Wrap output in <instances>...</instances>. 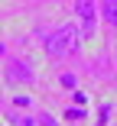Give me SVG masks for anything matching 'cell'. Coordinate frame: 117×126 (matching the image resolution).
I'll list each match as a JSON object with an SVG mask.
<instances>
[{"label":"cell","mask_w":117,"mask_h":126,"mask_svg":"<svg viewBox=\"0 0 117 126\" xmlns=\"http://www.w3.org/2000/svg\"><path fill=\"white\" fill-rule=\"evenodd\" d=\"M75 10H78V16L85 19V32L91 36V32H94V0H78Z\"/></svg>","instance_id":"cell-3"},{"label":"cell","mask_w":117,"mask_h":126,"mask_svg":"<svg viewBox=\"0 0 117 126\" xmlns=\"http://www.w3.org/2000/svg\"><path fill=\"white\" fill-rule=\"evenodd\" d=\"M7 123H10V126H36V120H26V116H16V113H7Z\"/></svg>","instance_id":"cell-5"},{"label":"cell","mask_w":117,"mask_h":126,"mask_svg":"<svg viewBox=\"0 0 117 126\" xmlns=\"http://www.w3.org/2000/svg\"><path fill=\"white\" fill-rule=\"evenodd\" d=\"M104 19L111 26H117V0H104Z\"/></svg>","instance_id":"cell-4"},{"label":"cell","mask_w":117,"mask_h":126,"mask_svg":"<svg viewBox=\"0 0 117 126\" xmlns=\"http://www.w3.org/2000/svg\"><path fill=\"white\" fill-rule=\"evenodd\" d=\"M13 104H16V107H29L33 100H29V97H13Z\"/></svg>","instance_id":"cell-7"},{"label":"cell","mask_w":117,"mask_h":126,"mask_svg":"<svg viewBox=\"0 0 117 126\" xmlns=\"http://www.w3.org/2000/svg\"><path fill=\"white\" fill-rule=\"evenodd\" d=\"M46 48H49L52 58H68L78 52V29L72 26V23H65V26H59L49 39H46Z\"/></svg>","instance_id":"cell-1"},{"label":"cell","mask_w":117,"mask_h":126,"mask_svg":"<svg viewBox=\"0 0 117 126\" xmlns=\"http://www.w3.org/2000/svg\"><path fill=\"white\" fill-rule=\"evenodd\" d=\"M7 78H10V81H20V84H29V81H33V71L23 65V62L10 58V62H7Z\"/></svg>","instance_id":"cell-2"},{"label":"cell","mask_w":117,"mask_h":126,"mask_svg":"<svg viewBox=\"0 0 117 126\" xmlns=\"http://www.w3.org/2000/svg\"><path fill=\"white\" fill-rule=\"evenodd\" d=\"M39 120H42V126H59V123H55L49 113H39Z\"/></svg>","instance_id":"cell-6"}]
</instances>
